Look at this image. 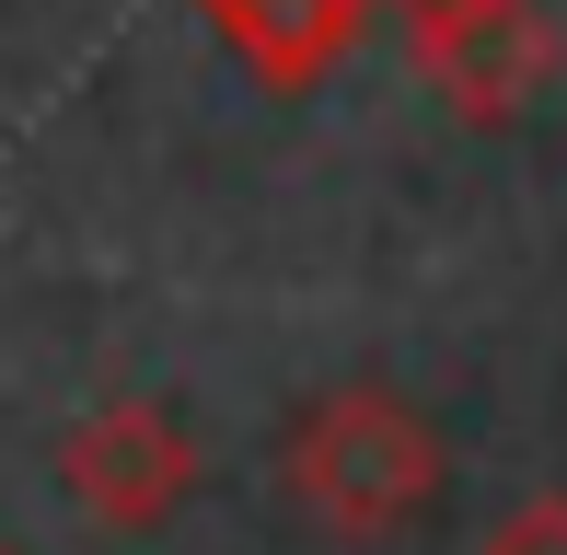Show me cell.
<instances>
[{"label": "cell", "instance_id": "1", "mask_svg": "<svg viewBox=\"0 0 567 555\" xmlns=\"http://www.w3.org/2000/svg\"><path fill=\"white\" fill-rule=\"evenodd\" d=\"M441 474H452L441 417L405 406L394 383H324L313 406L278 428V486L337 544H394L405 521H429Z\"/></svg>", "mask_w": 567, "mask_h": 555}, {"label": "cell", "instance_id": "2", "mask_svg": "<svg viewBox=\"0 0 567 555\" xmlns=\"http://www.w3.org/2000/svg\"><path fill=\"white\" fill-rule=\"evenodd\" d=\"M59 486H70V510H82L93 533L140 544L209 486V451H197V428L174 417L163 394H105V406H82L59 428Z\"/></svg>", "mask_w": 567, "mask_h": 555}, {"label": "cell", "instance_id": "3", "mask_svg": "<svg viewBox=\"0 0 567 555\" xmlns=\"http://www.w3.org/2000/svg\"><path fill=\"white\" fill-rule=\"evenodd\" d=\"M405 23V59L463 128H509L556 82V23L533 0H382Z\"/></svg>", "mask_w": 567, "mask_h": 555}, {"label": "cell", "instance_id": "4", "mask_svg": "<svg viewBox=\"0 0 567 555\" xmlns=\"http://www.w3.org/2000/svg\"><path fill=\"white\" fill-rule=\"evenodd\" d=\"M209 35L255 70L267 93H313L359 59V35L382 23V0H197Z\"/></svg>", "mask_w": 567, "mask_h": 555}, {"label": "cell", "instance_id": "5", "mask_svg": "<svg viewBox=\"0 0 567 555\" xmlns=\"http://www.w3.org/2000/svg\"><path fill=\"white\" fill-rule=\"evenodd\" d=\"M475 555H567V486H533L522 510H498Z\"/></svg>", "mask_w": 567, "mask_h": 555}, {"label": "cell", "instance_id": "6", "mask_svg": "<svg viewBox=\"0 0 567 555\" xmlns=\"http://www.w3.org/2000/svg\"><path fill=\"white\" fill-rule=\"evenodd\" d=\"M0 555H23V544H0Z\"/></svg>", "mask_w": 567, "mask_h": 555}]
</instances>
